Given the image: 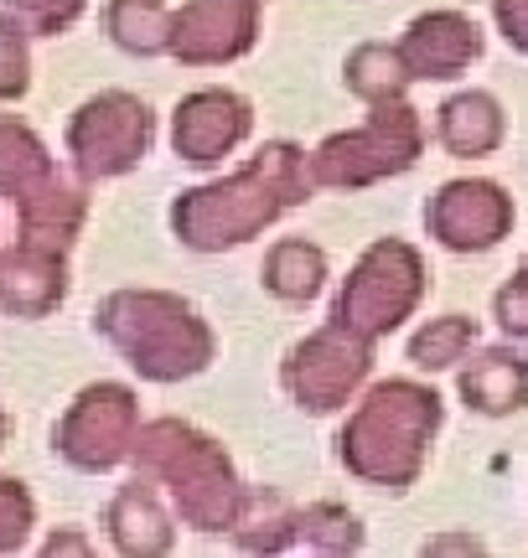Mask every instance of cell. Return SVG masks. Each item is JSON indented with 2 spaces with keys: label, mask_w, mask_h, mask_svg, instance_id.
Returning a JSON list of instances; mask_svg holds the SVG:
<instances>
[{
  "label": "cell",
  "mask_w": 528,
  "mask_h": 558,
  "mask_svg": "<svg viewBox=\"0 0 528 558\" xmlns=\"http://www.w3.org/2000/svg\"><path fill=\"white\" fill-rule=\"evenodd\" d=\"M492 311H497V326H503L508 337H528V259H524V269L497 290Z\"/></svg>",
  "instance_id": "27"
},
{
  "label": "cell",
  "mask_w": 528,
  "mask_h": 558,
  "mask_svg": "<svg viewBox=\"0 0 528 558\" xmlns=\"http://www.w3.org/2000/svg\"><path fill=\"white\" fill-rule=\"evenodd\" d=\"M435 135H441V145H446L451 156H461V160L492 156L503 145V109H497L492 94H456L451 104H441Z\"/></svg>",
  "instance_id": "18"
},
{
  "label": "cell",
  "mask_w": 528,
  "mask_h": 558,
  "mask_svg": "<svg viewBox=\"0 0 528 558\" xmlns=\"http://www.w3.org/2000/svg\"><path fill=\"white\" fill-rule=\"evenodd\" d=\"M471 341H477V326L467 316H441L409 341V357H415V367H451V362L467 357Z\"/></svg>",
  "instance_id": "23"
},
{
  "label": "cell",
  "mask_w": 528,
  "mask_h": 558,
  "mask_svg": "<svg viewBox=\"0 0 528 558\" xmlns=\"http://www.w3.org/2000/svg\"><path fill=\"white\" fill-rule=\"evenodd\" d=\"M461 399L477 414H513L528 403V357L513 347H492L461 373Z\"/></svg>",
  "instance_id": "17"
},
{
  "label": "cell",
  "mask_w": 528,
  "mask_h": 558,
  "mask_svg": "<svg viewBox=\"0 0 528 558\" xmlns=\"http://www.w3.org/2000/svg\"><path fill=\"white\" fill-rule=\"evenodd\" d=\"M151 135H156V120L135 94H99L88 99L68 124V150L79 160V171L88 181L120 177L135 160L151 150Z\"/></svg>",
  "instance_id": "9"
},
{
  "label": "cell",
  "mask_w": 528,
  "mask_h": 558,
  "mask_svg": "<svg viewBox=\"0 0 528 558\" xmlns=\"http://www.w3.org/2000/svg\"><path fill=\"white\" fill-rule=\"evenodd\" d=\"M62 295H68L62 254H52V248H32V243H16V248L0 254V305H5L11 316L41 320Z\"/></svg>",
  "instance_id": "15"
},
{
  "label": "cell",
  "mask_w": 528,
  "mask_h": 558,
  "mask_svg": "<svg viewBox=\"0 0 528 558\" xmlns=\"http://www.w3.org/2000/svg\"><path fill=\"white\" fill-rule=\"evenodd\" d=\"M305 197H311V166H305V156L290 140H275L249 166H239L233 177L187 192L171 207V222H177L187 248L213 254V248H233V243L260 239L285 207H296Z\"/></svg>",
  "instance_id": "1"
},
{
  "label": "cell",
  "mask_w": 528,
  "mask_h": 558,
  "mask_svg": "<svg viewBox=\"0 0 528 558\" xmlns=\"http://www.w3.org/2000/svg\"><path fill=\"white\" fill-rule=\"evenodd\" d=\"M249 104L228 88H203V94H187L177 104V120H171V145L177 156L192 160V166H207V160H224L239 140L249 135Z\"/></svg>",
  "instance_id": "13"
},
{
  "label": "cell",
  "mask_w": 528,
  "mask_h": 558,
  "mask_svg": "<svg viewBox=\"0 0 528 558\" xmlns=\"http://www.w3.org/2000/svg\"><path fill=\"white\" fill-rule=\"evenodd\" d=\"M88 0H5V11L32 32V37H58L83 16Z\"/></svg>",
  "instance_id": "25"
},
{
  "label": "cell",
  "mask_w": 528,
  "mask_h": 558,
  "mask_svg": "<svg viewBox=\"0 0 528 558\" xmlns=\"http://www.w3.org/2000/svg\"><path fill=\"white\" fill-rule=\"evenodd\" d=\"M420 295H425V259L405 239H379L347 275L337 295V326L363 341H379L420 305Z\"/></svg>",
  "instance_id": "7"
},
{
  "label": "cell",
  "mask_w": 528,
  "mask_h": 558,
  "mask_svg": "<svg viewBox=\"0 0 528 558\" xmlns=\"http://www.w3.org/2000/svg\"><path fill=\"white\" fill-rule=\"evenodd\" d=\"M99 331L151 383H182L213 362V331L197 311L161 290H115L99 305Z\"/></svg>",
  "instance_id": "4"
},
{
  "label": "cell",
  "mask_w": 528,
  "mask_h": 558,
  "mask_svg": "<svg viewBox=\"0 0 528 558\" xmlns=\"http://www.w3.org/2000/svg\"><path fill=\"white\" fill-rule=\"evenodd\" d=\"M109 37L120 41L124 52L156 58L171 47V11L161 0H109Z\"/></svg>",
  "instance_id": "20"
},
{
  "label": "cell",
  "mask_w": 528,
  "mask_h": 558,
  "mask_svg": "<svg viewBox=\"0 0 528 558\" xmlns=\"http://www.w3.org/2000/svg\"><path fill=\"white\" fill-rule=\"evenodd\" d=\"M492 11H497V26H503L508 47L528 52V0H492Z\"/></svg>",
  "instance_id": "28"
},
{
  "label": "cell",
  "mask_w": 528,
  "mask_h": 558,
  "mask_svg": "<svg viewBox=\"0 0 528 558\" xmlns=\"http://www.w3.org/2000/svg\"><path fill=\"white\" fill-rule=\"evenodd\" d=\"M373 373V341L352 337L347 326H322V331H311V337L290 352L285 362V388H290V399L301 403L305 414H332V409H343L363 378Z\"/></svg>",
  "instance_id": "8"
},
{
  "label": "cell",
  "mask_w": 528,
  "mask_h": 558,
  "mask_svg": "<svg viewBox=\"0 0 528 558\" xmlns=\"http://www.w3.org/2000/svg\"><path fill=\"white\" fill-rule=\"evenodd\" d=\"M347 88L358 99H394L409 88V73H405V58L399 47H384V41H363L352 58H347Z\"/></svg>",
  "instance_id": "21"
},
{
  "label": "cell",
  "mask_w": 528,
  "mask_h": 558,
  "mask_svg": "<svg viewBox=\"0 0 528 558\" xmlns=\"http://www.w3.org/2000/svg\"><path fill=\"white\" fill-rule=\"evenodd\" d=\"M290 543H316L326 554H352L363 543V527L352 512L343 507H305V512H290Z\"/></svg>",
  "instance_id": "22"
},
{
  "label": "cell",
  "mask_w": 528,
  "mask_h": 558,
  "mask_svg": "<svg viewBox=\"0 0 528 558\" xmlns=\"http://www.w3.org/2000/svg\"><path fill=\"white\" fill-rule=\"evenodd\" d=\"M32 518H37V507H32V497H26V486L0 476V554H11V548L26 543Z\"/></svg>",
  "instance_id": "26"
},
{
  "label": "cell",
  "mask_w": 528,
  "mask_h": 558,
  "mask_svg": "<svg viewBox=\"0 0 528 558\" xmlns=\"http://www.w3.org/2000/svg\"><path fill=\"white\" fill-rule=\"evenodd\" d=\"M0 435H5V414H0Z\"/></svg>",
  "instance_id": "30"
},
{
  "label": "cell",
  "mask_w": 528,
  "mask_h": 558,
  "mask_svg": "<svg viewBox=\"0 0 528 558\" xmlns=\"http://www.w3.org/2000/svg\"><path fill=\"white\" fill-rule=\"evenodd\" d=\"M135 429H141V409H135V393L124 383H94L83 388L73 409L62 414L58 424V450L68 465L79 471H115L130 445H135Z\"/></svg>",
  "instance_id": "10"
},
{
  "label": "cell",
  "mask_w": 528,
  "mask_h": 558,
  "mask_svg": "<svg viewBox=\"0 0 528 558\" xmlns=\"http://www.w3.org/2000/svg\"><path fill=\"white\" fill-rule=\"evenodd\" d=\"M109 533H115L120 554H135V558H151L171 548V512L161 507L151 481L120 486V497L109 501Z\"/></svg>",
  "instance_id": "16"
},
{
  "label": "cell",
  "mask_w": 528,
  "mask_h": 558,
  "mask_svg": "<svg viewBox=\"0 0 528 558\" xmlns=\"http://www.w3.org/2000/svg\"><path fill=\"white\" fill-rule=\"evenodd\" d=\"M0 197L16 202L21 239L32 248H52L68 254V243L83 228V192L62 177L47 145H41L26 124L0 114Z\"/></svg>",
  "instance_id": "5"
},
{
  "label": "cell",
  "mask_w": 528,
  "mask_h": 558,
  "mask_svg": "<svg viewBox=\"0 0 528 558\" xmlns=\"http://www.w3.org/2000/svg\"><path fill=\"white\" fill-rule=\"evenodd\" d=\"M322 279H326V254L305 239L275 243L269 259H264V284L280 300H311L322 290Z\"/></svg>",
  "instance_id": "19"
},
{
  "label": "cell",
  "mask_w": 528,
  "mask_h": 558,
  "mask_svg": "<svg viewBox=\"0 0 528 558\" xmlns=\"http://www.w3.org/2000/svg\"><path fill=\"white\" fill-rule=\"evenodd\" d=\"M430 233L456 248V254H471V248H492L497 239H508L513 228V197L492 181H446L425 207Z\"/></svg>",
  "instance_id": "12"
},
{
  "label": "cell",
  "mask_w": 528,
  "mask_h": 558,
  "mask_svg": "<svg viewBox=\"0 0 528 558\" xmlns=\"http://www.w3.org/2000/svg\"><path fill=\"white\" fill-rule=\"evenodd\" d=\"M399 58H405L409 83L415 78H456L467 73L471 62L482 58V32L477 21L461 11H430L405 32L399 41Z\"/></svg>",
  "instance_id": "14"
},
{
  "label": "cell",
  "mask_w": 528,
  "mask_h": 558,
  "mask_svg": "<svg viewBox=\"0 0 528 558\" xmlns=\"http://www.w3.org/2000/svg\"><path fill=\"white\" fill-rule=\"evenodd\" d=\"M26 26L11 11L0 16V99H21L32 83V52H26Z\"/></svg>",
  "instance_id": "24"
},
{
  "label": "cell",
  "mask_w": 528,
  "mask_h": 558,
  "mask_svg": "<svg viewBox=\"0 0 528 558\" xmlns=\"http://www.w3.org/2000/svg\"><path fill=\"white\" fill-rule=\"evenodd\" d=\"M47 554H83V543L79 538H52L47 543Z\"/></svg>",
  "instance_id": "29"
},
{
  "label": "cell",
  "mask_w": 528,
  "mask_h": 558,
  "mask_svg": "<svg viewBox=\"0 0 528 558\" xmlns=\"http://www.w3.org/2000/svg\"><path fill=\"white\" fill-rule=\"evenodd\" d=\"M441 429V399L420 383H379L343 429V460L347 471L368 486L405 492L425 465L430 439Z\"/></svg>",
  "instance_id": "3"
},
{
  "label": "cell",
  "mask_w": 528,
  "mask_h": 558,
  "mask_svg": "<svg viewBox=\"0 0 528 558\" xmlns=\"http://www.w3.org/2000/svg\"><path fill=\"white\" fill-rule=\"evenodd\" d=\"M260 37V11L254 0H192L171 16V58L187 68L244 58Z\"/></svg>",
  "instance_id": "11"
},
{
  "label": "cell",
  "mask_w": 528,
  "mask_h": 558,
  "mask_svg": "<svg viewBox=\"0 0 528 558\" xmlns=\"http://www.w3.org/2000/svg\"><path fill=\"white\" fill-rule=\"evenodd\" d=\"M420 145H425V124L420 114L405 104V94L394 99H373V114L368 124L347 130V135H332L311 156V181L322 186H373L384 177H399L420 160Z\"/></svg>",
  "instance_id": "6"
},
{
  "label": "cell",
  "mask_w": 528,
  "mask_h": 558,
  "mask_svg": "<svg viewBox=\"0 0 528 558\" xmlns=\"http://www.w3.org/2000/svg\"><path fill=\"white\" fill-rule=\"evenodd\" d=\"M130 456L145 476H156L171 492V507L187 527H197V533L239 527L249 497L218 439H207L203 429H192L182 418H156V424L135 429Z\"/></svg>",
  "instance_id": "2"
}]
</instances>
